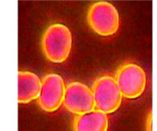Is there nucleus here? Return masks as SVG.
<instances>
[{
    "mask_svg": "<svg viewBox=\"0 0 157 131\" xmlns=\"http://www.w3.org/2000/svg\"><path fill=\"white\" fill-rule=\"evenodd\" d=\"M71 47V32L64 25L53 24L44 32L41 48L44 56L51 62L58 64L65 61Z\"/></svg>",
    "mask_w": 157,
    "mask_h": 131,
    "instance_id": "nucleus-1",
    "label": "nucleus"
},
{
    "mask_svg": "<svg viewBox=\"0 0 157 131\" xmlns=\"http://www.w3.org/2000/svg\"><path fill=\"white\" fill-rule=\"evenodd\" d=\"M109 121L107 114L98 110L78 115L74 122L75 131H107Z\"/></svg>",
    "mask_w": 157,
    "mask_h": 131,
    "instance_id": "nucleus-8",
    "label": "nucleus"
},
{
    "mask_svg": "<svg viewBox=\"0 0 157 131\" xmlns=\"http://www.w3.org/2000/svg\"><path fill=\"white\" fill-rule=\"evenodd\" d=\"M18 79V103L28 104L37 99L41 86L40 78L32 72L19 71Z\"/></svg>",
    "mask_w": 157,
    "mask_h": 131,
    "instance_id": "nucleus-7",
    "label": "nucleus"
},
{
    "mask_svg": "<svg viewBox=\"0 0 157 131\" xmlns=\"http://www.w3.org/2000/svg\"><path fill=\"white\" fill-rule=\"evenodd\" d=\"M94 99L95 110L105 114L116 111L122 102V94L115 78L104 75L94 81L91 88Z\"/></svg>",
    "mask_w": 157,
    "mask_h": 131,
    "instance_id": "nucleus-3",
    "label": "nucleus"
},
{
    "mask_svg": "<svg viewBox=\"0 0 157 131\" xmlns=\"http://www.w3.org/2000/svg\"><path fill=\"white\" fill-rule=\"evenodd\" d=\"M147 131H152V114H150L147 121Z\"/></svg>",
    "mask_w": 157,
    "mask_h": 131,
    "instance_id": "nucleus-9",
    "label": "nucleus"
},
{
    "mask_svg": "<svg viewBox=\"0 0 157 131\" xmlns=\"http://www.w3.org/2000/svg\"><path fill=\"white\" fill-rule=\"evenodd\" d=\"M65 90L64 81L59 75L48 74L44 76L37 98L40 108L49 113L58 110L64 102Z\"/></svg>",
    "mask_w": 157,
    "mask_h": 131,
    "instance_id": "nucleus-5",
    "label": "nucleus"
},
{
    "mask_svg": "<svg viewBox=\"0 0 157 131\" xmlns=\"http://www.w3.org/2000/svg\"><path fill=\"white\" fill-rule=\"evenodd\" d=\"M87 22L92 30L99 35L110 36L116 33L119 29V13L111 3L98 2L89 8Z\"/></svg>",
    "mask_w": 157,
    "mask_h": 131,
    "instance_id": "nucleus-2",
    "label": "nucleus"
},
{
    "mask_svg": "<svg viewBox=\"0 0 157 131\" xmlns=\"http://www.w3.org/2000/svg\"><path fill=\"white\" fill-rule=\"evenodd\" d=\"M63 104L68 111L77 115L84 114L95 109L92 90L78 81L67 84Z\"/></svg>",
    "mask_w": 157,
    "mask_h": 131,
    "instance_id": "nucleus-6",
    "label": "nucleus"
},
{
    "mask_svg": "<svg viewBox=\"0 0 157 131\" xmlns=\"http://www.w3.org/2000/svg\"><path fill=\"white\" fill-rule=\"evenodd\" d=\"M122 96L128 99L140 97L147 86V75L138 64L128 62L118 68L115 78Z\"/></svg>",
    "mask_w": 157,
    "mask_h": 131,
    "instance_id": "nucleus-4",
    "label": "nucleus"
}]
</instances>
